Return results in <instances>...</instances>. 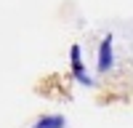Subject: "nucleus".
I'll return each instance as SVG.
<instances>
[{
	"instance_id": "f03ea898",
	"label": "nucleus",
	"mask_w": 133,
	"mask_h": 128,
	"mask_svg": "<svg viewBox=\"0 0 133 128\" xmlns=\"http://www.w3.org/2000/svg\"><path fill=\"white\" fill-rule=\"evenodd\" d=\"M35 128H64V117H43V120L35 123Z\"/></svg>"
},
{
	"instance_id": "f257e3e1",
	"label": "nucleus",
	"mask_w": 133,
	"mask_h": 128,
	"mask_svg": "<svg viewBox=\"0 0 133 128\" xmlns=\"http://www.w3.org/2000/svg\"><path fill=\"white\" fill-rule=\"evenodd\" d=\"M109 64H112V40H104L101 43V53H98V69H109Z\"/></svg>"
},
{
	"instance_id": "7ed1b4c3",
	"label": "nucleus",
	"mask_w": 133,
	"mask_h": 128,
	"mask_svg": "<svg viewBox=\"0 0 133 128\" xmlns=\"http://www.w3.org/2000/svg\"><path fill=\"white\" fill-rule=\"evenodd\" d=\"M72 67H75V75L77 80H85V72H83V64H80V48H72Z\"/></svg>"
}]
</instances>
